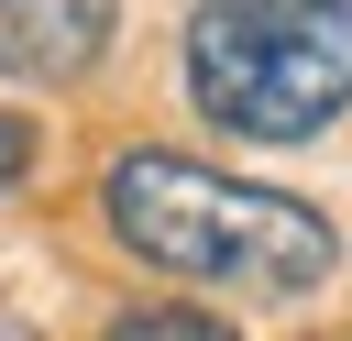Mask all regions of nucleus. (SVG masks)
<instances>
[{"mask_svg":"<svg viewBox=\"0 0 352 341\" xmlns=\"http://www.w3.org/2000/svg\"><path fill=\"white\" fill-rule=\"evenodd\" d=\"M99 220L121 231V253H143L154 275L187 286H231V297H308L341 275V231L253 176H220L198 154H110L99 176Z\"/></svg>","mask_w":352,"mask_h":341,"instance_id":"nucleus-1","label":"nucleus"},{"mask_svg":"<svg viewBox=\"0 0 352 341\" xmlns=\"http://www.w3.org/2000/svg\"><path fill=\"white\" fill-rule=\"evenodd\" d=\"M187 99L231 143H308L352 110V0H187Z\"/></svg>","mask_w":352,"mask_h":341,"instance_id":"nucleus-2","label":"nucleus"},{"mask_svg":"<svg viewBox=\"0 0 352 341\" xmlns=\"http://www.w3.org/2000/svg\"><path fill=\"white\" fill-rule=\"evenodd\" d=\"M110 22H121V0H0V77L66 88L110 55Z\"/></svg>","mask_w":352,"mask_h":341,"instance_id":"nucleus-3","label":"nucleus"},{"mask_svg":"<svg viewBox=\"0 0 352 341\" xmlns=\"http://www.w3.org/2000/svg\"><path fill=\"white\" fill-rule=\"evenodd\" d=\"M110 341H242L231 319H209V308H132Z\"/></svg>","mask_w":352,"mask_h":341,"instance_id":"nucleus-4","label":"nucleus"},{"mask_svg":"<svg viewBox=\"0 0 352 341\" xmlns=\"http://www.w3.org/2000/svg\"><path fill=\"white\" fill-rule=\"evenodd\" d=\"M22 165H33V121H22V110H0V198H11V176H22Z\"/></svg>","mask_w":352,"mask_h":341,"instance_id":"nucleus-5","label":"nucleus"}]
</instances>
